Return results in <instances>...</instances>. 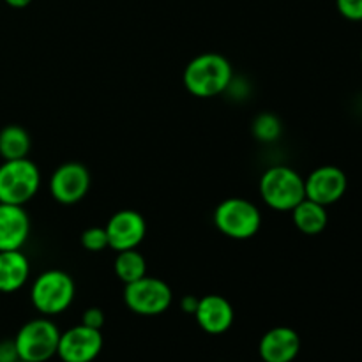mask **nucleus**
I'll return each instance as SVG.
<instances>
[{
	"label": "nucleus",
	"instance_id": "obj_8",
	"mask_svg": "<svg viewBox=\"0 0 362 362\" xmlns=\"http://www.w3.org/2000/svg\"><path fill=\"white\" fill-rule=\"evenodd\" d=\"M88 189H90V173L81 163H64L49 177V193L62 205L78 204L87 197Z\"/></svg>",
	"mask_w": 362,
	"mask_h": 362
},
{
	"label": "nucleus",
	"instance_id": "obj_21",
	"mask_svg": "<svg viewBox=\"0 0 362 362\" xmlns=\"http://www.w3.org/2000/svg\"><path fill=\"white\" fill-rule=\"evenodd\" d=\"M339 14L350 21H362V0H336Z\"/></svg>",
	"mask_w": 362,
	"mask_h": 362
},
{
	"label": "nucleus",
	"instance_id": "obj_2",
	"mask_svg": "<svg viewBox=\"0 0 362 362\" xmlns=\"http://www.w3.org/2000/svg\"><path fill=\"white\" fill-rule=\"evenodd\" d=\"M258 191L264 204L278 212H290L306 198L304 177L286 165H274L265 170Z\"/></svg>",
	"mask_w": 362,
	"mask_h": 362
},
{
	"label": "nucleus",
	"instance_id": "obj_17",
	"mask_svg": "<svg viewBox=\"0 0 362 362\" xmlns=\"http://www.w3.org/2000/svg\"><path fill=\"white\" fill-rule=\"evenodd\" d=\"M30 147V134L27 133L25 127L18 126V124H9L0 129V158L4 161L28 158Z\"/></svg>",
	"mask_w": 362,
	"mask_h": 362
},
{
	"label": "nucleus",
	"instance_id": "obj_14",
	"mask_svg": "<svg viewBox=\"0 0 362 362\" xmlns=\"http://www.w3.org/2000/svg\"><path fill=\"white\" fill-rule=\"evenodd\" d=\"M300 352V338L292 327H274L262 336L258 354L264 362H292Z\"/></svg>",
	"mask_w": 362,
	"mask_h": 362
},
{
	"label": "nucleus",
	"instance_id": "obj_12",
	"mask_svg": "<svg viewBox=\"0 0 362 362\" xmlns=\"http://www.w3.org/2000/svg\"><path fill=\"white\" fill-rule=\"evenodd\" d=\"M194 318H197L202 331L218 336L232 327L235 311H233V306L228 303V299L218 296V293H209L198 300Z\"/></svg>",
	"mask_w": 362,
	"mask_h": 362
},
{
	"label": "nucleus",
	"instance_id": "obj_13",
	"mask_svg": "<svg viewBox=\"0 0 362 362\" xmlns=\"http://www.w3.org/2000/svg\"><path fill=\"white\" fill-rule=\"evenodd\" d=\"M30 218L21 205L0 204V251H16L27 244Z\"/></svg>",
	"mask_w": 362,
	"mask_h": 362
},
{
	"label": "nucleus",
	"instance_id": "obj_15",
	"mask_svg": "<svg viewBox=\"0 0 362 362\" xmlns=\"http://www.w3.org/2000/svg\"><path fill=\"white\" fill-rule=\"evenodd\" d=\"M30 278V262L16 251H0V293H14Z\"/></svg>",
	"mask_w": 362,
	"mask_h": 362
},
{
	"label": "nucleus",
	"instance_id": "obj_16",
	"mask_svg": "<svg viewBox=\"0 0 362 362\" xmlns=\"http://www.w3.org/2000/svg\"><path fill=\"white\" fill-rule=\"evenodd\" d=\"M290 212H292V221L296 228L306 235H318L324 232L329 223L327 207L310 198H304Z\"/></svg>",
	"mask_w": 362,
	"mask_h": 362
},
{
	"label": "nucleus",
	"instance_id": "obj_4",
	"mask_svg": "<svg viewBox=\"0 0 362 362\" xmlns=\"http://www.w3.org/2000/svg\"><path fill=\"white\" fill-rule=\"evenodd\" d=\"M39 187L41 172L28 158L9 159L0 165V204L23 207L37 194Z\"/></svg>",
	"mask_w": 362,
	"mask_h": 362
},
{
	"label": "nucleus",
	"instance_id": "obj_5",
	"mask_svg": "<svg viewBox=\"0 0 362 362\" xmlns=\"http://www.w3.org/2000/svg\"><path fill=\"white\" fill-rule=\"evenodd\" d=\"M214 225L223 235L233 240H247L258 233L262 226V212L246 198H226L216 207Z\"/></svg>",
	"mask_w": 362,
	"mask_h": 362
},
{
	"label": "nucleus",
	"instance_id": "obj_10",
	"mask_svg": "<svg viewBox=\"0 0 362 362\" xmlns=\"http://www.w3.org/2000/svg\"><path fill=\"white\" fill-rule=\"evenodd\" d=\"M108 247L113 251L136 250L147 235V223L144 216L133 209H122L108 219L105 226Z\"/></svg>",
	"mask_w": 362,
	"mask_h": 362
},
{
	"label": "nucleus",
	"instance_id": "obj_1",
	"mask_svg": "<svg viewBox=\"0 0 362 362\" xmlns=\"http://www.w3.org/2000/svg\"><path fill=\"white\" fill-rule=\"evenodd\" d=\"M233 78V67L221 53H200L184 69V87L200 99L225 94Z\"/></svg>",
	"mask_w": 362,
	"mask_h": 362
},
{
	"label": "nucleus",
	"instance_id": "obj_27",
	"mask_svg": "<svg viewBox=\"0 0 362 362\" xmlns=\"http://www.w3.org/2000/svg\"><path fill=\"white\" fill-rule=\"evenodd\" d=\"M361 62H362V48H361Z\"/></svg>",
	"mask_w": 362,
	"mask_h": 362
},
{
	"label": "nucleus",
	"instance_id": "obj_19",
	"mask_svg": "<svg viewBox=\"0 0 362 362\" xmlns=\"http://www.w3.org/2000/svg\"><path fill=\"white\" fill-rule=\"evenodd\" d=\"M251 131H253L255 138L258 141H262V144H274L281 136L283 124L279 120V117H276L274 113L264 112L260 115H257V119L253 120Z\"/></svg>",
	"mask_w": 362,
	"mask_h": 362
},
{
	"label": "nucleus",
	"instance_id": "obj_9",
	"mask_svg": "<svg viewBox=\"0 0 362 362\" xmlns=\"http://www.w3.org/2000/svg\"><path fill=\"white\" fill-rule=\"evenodd\" d=\"M103 350V334L99 329L80 324L60 332L57 356L62 362H92Z\"/></svg>",
	"mask_w": 362,
	"mask_h": 362
},
{
	"label": "nucleus",
	"instance_id": "obj_3",
	"mask_svg": "<svg viewBox=\"0 0 362 362\" xmlns=\"http://www.w3.org/2000/svg\"><path fill=\"white\" fill-rule=\"evenodd\" d=\"M76 285L67 272L49 269L39 274L30 286V303L45 317L64 313L73 304Z\"/></svg>",
	"mask_w": 362,
	"mask_h": 362
},
{
	"label": "nucleus",
	"instance_id": "obj_7",
	"mask_svg": "<svg viewBox=\"0 0 362 362\" xmlns=\"http://www.w3.org/2000/svg\"><path fill=\"white\" fill-rule=\"evenodd\" d=\"M173 293L166 281L159 278H144L124 286V303L133 313L141 317H156L172 306Z\"/></svg>",
	"mask_w": 362,
	"mask_h": 362
},
{
	"label": "nucleus",
	"instance_id": "obj_18",
	"mask_svg": "<svg viewBox=\"0 0 362 362\" xmlns=\"http://www.w3.org/2000/svg\"><path fill=\"white\" fill-rule=\"evenodd\" d=\"M115 276L127 285V283H133L136 279L144 278L147 274V262H145L144 255L136 250H126L119 251L115 258Z\"/></svg>",
	"mask_w": 362,
	"mask_h": 362
},
{
	"label": "nucleus",
	"instance_id": "obj_26",
	"mask_svg": "<svg viewBox=\"0 0 362 362\" xmlns=\"http://www.w3.org/2000/svg\"><path fill=\"white\" fill-rule=\"evenodd\" d=\"M18 362H32V361H21V359H20Z\"/></svg>",
	"mask_w": 362,
	"mask_h": 362
},
{
	"label": "nucleus",
	"instance_id": "obj_23",
	"mask_svg": "<svg viewBox=\"0 0 362 362\" xmlns=\"http://www.w3.org/2000/svg\"><path fill=\"white\" fill-rule=\"evenodd\" d=\"M18 361H20V356H18L14 339H4V341H0V362H18Z\"/></svg>",
	"mask_w": 362,
	"mask_h": 362
},
{
	"label": "nucleus",
	"instance_id": "obj_6",
	"mask_svg": "<svg viewBox=\"0 0 362 362\" xmlns=\"http://www.w3.org/2000/svg\"><path fill=\"white\" fill-rule=\"evenodd\" d=\"M60 331L48 318H34L23 324L14 338L21 361L46 362L57 356Z\"/></svg>",
	"mask_w": 362,
	"mask_h": 362
},
{
	"label": "nucleus",
	"instance_id": "obj_25",
	"mask_svg": "<svg viewBox=\"0 0 362 362\" xmlns=\"http://www.w3.org/2000/svg\"><path fill=\"white\" fill-rule=\"evenodd\" d=\"M4 2L9 7H13V9H23V7L30 6L32 0H4Z\"/></svg>",
	"mask_w": 362,
	"mask_h": 362
},
{
	"label": "nucleus",
	"instance_id": "obj_24",
	"mask_svg": "<svg viewBox=\"0 0 362 362\" xmlns=\"http://www.w3.org/2000/svg\"><path fill=\"white\" fill-rule=\"evenodd\" d=\"M198 297L194 296H184L182 300H180V306H182V310L186 311L187 315H194V311H197L198 308Z\"/></svg>",
	"mask_w": 362,
	"mask_h": 362
},
{
	"label": "nucleus",
	"instance_id": "obj_22",
	"mask_svg": "<svg viewBox=\"0 0 362 362\" xmlns=\"http://www.w3.org/2000/svg\"><path fill=\"white\" fill-rule=\"evenodd\" d=\"M81 324L101 331V327L105 325V313H103L101 308H88V310H85L83 317H81Z\"/></svg>",
	"mask_w": 362,
	"mask_h": 362
},
{
	"label": "nucleus",
	"instance_id": "obj_11",
	"mask_svg": "<svg viewBox=\"0 0 362 362\" xmlns=\"http://www.w3.org/2000/svg\"><path fill=\"white\" fill-rule=\"evenodd\" d=\"M346 186H349V180H346L345 172L332 165L318 166L304 179L306 198L324 207L341 200L343 194L346 193Z\"/></svg>",
	"mask_w": 362,
	"mask_h": 362
},
{
	"label": "nucleus",
	"instance_id": "obj_20",
	"mask_svg": "<svg viewBox=\"0 0 362 362\" xmlns=\"http://www.w3.org/2000/svg\"><path fill=\"white\" fill-rule=\"evenodd\" d=\"M80 240L81 246L90 253H99L108 247V235H106L105 226H90L81 233Z\"/></svg>",
	"mask_w": 362,
	"mask_h": 362
}]
</instances>
